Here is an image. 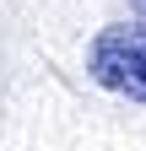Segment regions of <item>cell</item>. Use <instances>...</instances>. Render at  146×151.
Returning <instances> with one entry per match:
<instances>
[{"label": "cell", "mask_w": 146, "mask_h": 151, "mask_svg": "<svg viewBox=\"0 0 146 151\" xmlns=\"http://www.w3.org/2000/svg\"><path fill=\"white\" fill-rule=\"evenodd\" d=\"M87 70H92L98 86L119 92L130 103H146V22L103 27L87 49Z\"/></svg>", "instance_id": "cell-1"}, {"label": "cell", "mask_w": 146, "mask_h": 151, "mask_svg": "<svg viewBox=\"0 0 146 151\" xmlns=\"http://www.w3.org/2000/svg\"><path fill=\"white\" fill-rule=\"evenodd\" d=\"M130 6H135V11H141V16H146V0H130Z\"/></svg>", "instance_id": "cell-2"}]
</instances>
